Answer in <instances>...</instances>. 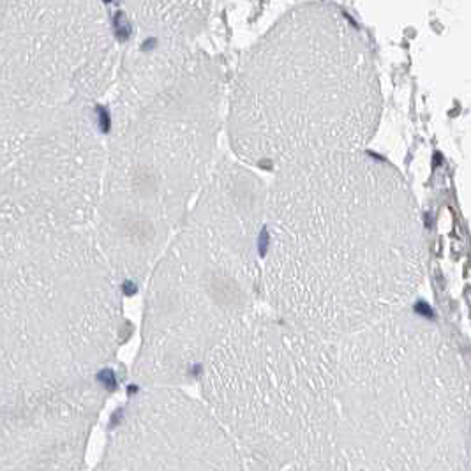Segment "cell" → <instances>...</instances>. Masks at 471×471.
Masks as SVG:
<instances>
[{
	"mask_svg": "<svg viewBox=\"0 0 471 471\" xmlns=\"http://www.w3.org/2000/svg\"><path fill=\"white\" fill-rule=\"evenodd\" d=\"M210 7L203 2L133 5L138 36L134 55L125 69L124 108L127 115L171 83L202 50L198 39L207 27Z\"/></svg>",
	"mask_w": 471,
	"mask_h": 471,
	"instance_id": "5b68a950",
	"label": "cell"
},
{
	"mask_svg": "<svg viewBox=\"0 0 471 471\" xmlns=\"http://www.w3.org/2000/svg\"><path fill=\"white\" fill-rule=\"evenodd\" d=\"M263 238L266 307L328 341L410 307L425 274L415 196L394 166L367 150L275 171Z\"/></svg>",
	"mask_w": 471,
	"mask_h": 471,
	"instance_id": "6da1fadb",
	"label": "cell"
},
{
	"mask_svg": "<svg viewBox=\"0 0 471 471\" xmlns=\"http://www.w3.org/2000/svg\"><path fill=\"white\" fill-rule=\"evenodd\" d=\"M266 185L238 161L215 162L150 270L140 374L180 383L263 298Z\"/></svg>",
	"mask_w": 471,
	"mask_h": 471,
	"instance_id": "3957f363",
	"label": "cell"
},
{
	"mask_svg": "<svg viewBox=\"0 0 471 471\" xmlns=\"http://www.w3.org/2000/svg\"><path fill=\"white\" fill-rule=\"evenodd\" d=\"M367 36L337 4L284 12L240 58L226 109L244 166L279 171L335 152L366 150L381 117Z\"/></svg>",
	"mask_w": 471,
	"mask_h": 471,
	"instance_id": "7a4b0ae2",
	"label": "cell"
},
{
	"mask_svg": "<svg viewBox=\"0 0 471 471\" xmlns=\"http://www.w3.org/2000/svg\"><path fill=\"white\" fill-rule=\"evenodd\" d=\"M224 71L200 50L159 94L124 118L111 182L109 246L140 284L202 193L224 122Z\"/></svg>",
	"mask_w": 471,
	"mask_h": 471,
	"instance_id": "277c9868",
	"label": "cell"
}]
</instances>
